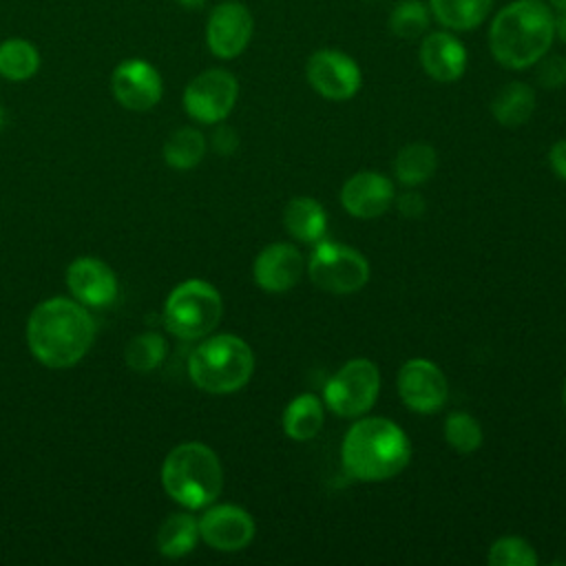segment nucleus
I'll return each instance as SVG.
<instances>
[{"label": "nucleus", "instance_id": "nucleus-36", "mask_svg": "<svg viewBox=\"0 0 566 566\" xmlns=\"http://www.w3.org/2000/svg\"><path fill=\"white\" fill-rule=\"evenodd\" d=\"M181 7H186V9H199V7H203V2L206 0H177Z\"/></svg>", "mask_w": 566, "mask_h": 566}, {"label": "nucleus", "instance_id": "nucleus-12", "mask_svg": "<svg viewBox=\"0 0 566 566\" xmlns=\"http://www.w3.org/2000/svg\"><path fill=\"white\" fill-rule=\"evenodd\" d=\"M396 387L405 407L416 413H436L449 398L444 371L427 358L407 360L398 371Z\"/></svg>", "mask_w": 566, "mask_h": 566}, {"label": "nucleus", "instance_id": "nucleus-3", "mask_svg": "<svg viewBox=\"0 0 566 566\" xmlns=\"http://www.w3.org/2000/svg\"><path fill=\"white\" fill-rule=\"evenodd\" d=\"M340 460L349 478L358 482H382L409 464L411 442L394 420L360 416L343 438Z\"/></svg>", "mask_w": 566, "mask_h": 566}, {"label": "nucleus", "instance_id": "nucleus-15", "mask_svg": "<svg viewBox=\"0 0 566 566\" xmlns=\"http://www.w3.org/2000/svg\"><path fill=\"white\" fill-rule=\"evenodd\" d=\"M418 57L422 64V71L442 84L458 82L469 64V53L462 40L449 31V29H436L427 31L422 35Z\"/></svg>", "mask_w": 566, "mask_h": 566}, {"label": "nucleus", "instance_id": "nucleus-32", "mask_svg": "<svg viewBox=\"0 0 566 566\" xmlns=\"http://www.w3.org/2000/svg\"><path fill=\"white\" fill-rule=\"evenodd\" d=\"M394 203H396L398 212H400L402 217H407V219H418V217H422V212H424V208H427L422 195H418V192H413V190H407V192L398 195V197L394 199Z\"/></svg>", "mask_w": 566, "mask_h": 566}, {"label": "nucleus", "instance_id": "nucleus-17", "mask_svg": "<svg viewBox=\"0 0 566 566\" xmlns=\"http://www.w3.org/2000/svg\"><path fill=\"white\" fill-rule=\"evenodd\" d=\"M303 270H305V261L298 248H294L292 243L279 241V243L265 245L256 254L252 265V276L261 290L281 294L292 290L301 281Z\"/></svg>", "mask_w": 566, "mask_h": 566}, {"label": "nucleus", "instance_id": "nucleus-13", "mask_svg": "<svg viewBox=\"0 0 566 566\" xmlns=\"http://www.w3.org/2000/svg\"><path fill=\"white\" fill-rule=\"evenodd\" d=\"M199 522V537L223 553H234L245 548L254 537L252 515L237 504L206 506Z\"/></svg>", "mask_w": 566, "mask_h": 566}, {"label": "nucleus", "instance_id": "nucleus-22", "mask_svg": "<svg viewBox=\"0 0 566 566\" xmlns=\"http://www.w3.org/2000/svg\"><path fill=\"white\" fill-rule=\"evenodd\" d=\"M325 422V402L314 394H301L292 398L283 411V431L290 440H312Z\"/></svg>", "mask_w": 566, "mask_h": 566}, {"label": "nucleus", "instance_id": "nucleus-20", "mask_svg": "<svg viewBox=\"0 0 566 566\" xmlns=\"http://www.w3.org/2000/svg\"><path fill=\"white\" fill-rule=\"evenodd\" d=\"M283 226L301 243H318L325 239L327 214L325 208L312 197H294L283 210Z\"/></svg>", "mask_w": 566, "mask_h": 566}, {"label": "nucleus", "instance_id": "nucleus-37", "mask_svg": "<svg viewBox=\"0 0 566 566\" xmlns=\"http://www.w3.org/2000/svg\"><path fill=\"white\" fill-rule=\"evenodd\" d=\"M4 128V111H2V106H0V130Z\"/></svg>", "mask_w": 566, "mask_h": 566}, {"label": "nucleus", "instance_id": "nucleus-8", "mask_svg": "<svg viewBox=\"0 0 566 566\" xmlns=\"http://www.w3.org/2000/svg\"><path fill=\"white\" fill-rule=\"evenodd\" d=\"M380 394V371L367 358H352L323 387L325 407L340 418L365 416Z\"/></svg>", "mask_w": 566, "mask_h": 566}, {"label": "nucleus", "instance_id": "nucleus-19", "mask_svg": "<svg viewBox=\"0 0 566 566\" xmlns=\"http://www.w3.org/2000/svg\"><path fill=\"white\" fill-rule=\"evenodd\" d=\"M535 88L522 80H511L495 91L491 99V115L497 124L506 128H517L531 119V115L535 113Z\"/></svg>", "mask_w": 566, "mask_h": 566}, {"label": "nucleus", "instance_id": "nucleus-1", "mask_svg": "<svg viewBox=\"0 0 566 566\" xmlns=\"http://www.w3.org/2000/svg\"><path fill=\"white\" fill-rule=\"evenodd\" d=\"M95 321L71 298H46L29 316L27 340L31 354L46 367L75 365L93 345Z\"/></svg>", "mask_w": 566, "mask_h": 566}, {"label": "nucleus", "instance_id": "nucleus-30", "mask_svg": "<svg viewBox=\"0 0 566 566\" xmlns=\"http://www.w3.org/2000/svg\"><path fill=\"white\" fill-rule=\"evenodd\" d=\"M486 562L491 566H535L537 553L524 537L504 535L491 544Z\"/></svg>", "mask_w": 566, "mask_h": 566}, {"label": "nucleus", "instance_id": "nucleus-16", "mask_svg": "<svg viewBox=\"0 0 566 566\" xmlns=\"http://www.w3.org/2000/svg\"><path fill=\"white\" fill-rule=\"evenodd\" d=\"M394 199V181L376 170H360L352 175L340 188V203L356 219H376L385 214Z\"/></svg>", "mask_w": 566, "mask_h": 566}, {"label": "nucleus", "instance_id": "nucleus-35", "mask_svg": "<svg viewBox=\"0 0 566 566\" xmlns=\"http://www.w3.org/2000/svg\"><path fill=\"white\" fill-rule=\"evenodd\" d=\"M553 22H555V38L566 44V7L559 11H553Z\"/></svg>", "mask_w": 566, "mask_h": 566}, {"label": "nucleus", "instance_id": "nucleus-39", "mask_svg": "<svg viewBox=\"0 0 566 566\" xmlns=\"http://www.w3.org/2000/svg\"><path fill=\"white\" fill-rule=\"evenodd\" d=\"M367 2H376V0H367Z\"/></svg>", "mask_w": 566, "mask_h": 566}, {"label": "nucleus", "instance_id": "nucleus-38", "mask_svg": "<svg viewBox=\"0 0 566 566\" xmlns=\"http://www.w3.org/2000/svg\"><path fill=\"white\" fill-rule=\"evenodd\" d=\"M564 405H566V382H564Z\"/></svg>", "mask_w": 566, "mask_h": 566}, {"label": "nucleus", "instance_id": "nucleus-2", "mask_svg": "<svg viewBox=\"0 0 566 566\" xmlns=\"http://www.w3.org/2000/svg\"><path fill=\"white\" fill-rule=\"evenodd\" d=\"M555 42L553 11L544 0H513L491 20L489 49L511 71L531 69Z\"/></svg>", "mask_w": 566, "mask_h": 566}, {"label": "nucleus", "instance_id": "nucleus-31", "mask_svg": "<svg viewBox=\"0 0 566 566\" xmlns=\"http://www.w3.org/2000/svg\"><path fill=\"white\" fill-rule=\"evenodd\" d=\"M533 69L535 82L546 91H555L566 84V55L548 51L533 64Z\"/></svg>", "mask_w": 566, "mask_h": 566}, {"label": "nucleus", "instance_id": "nucleus-5", "mask_svg": "<svg viewBox=\"0 0 566 566\" xmlns=\"http://www.w3.org/2000/svg\"><path fill=\"white\" fill-rule=\"evenodd\" d=\"M254 371L250 345L234 334H217L195 347L188 358L190 380L208 394L239 391Z\"/></svg>", "mask_w": 566, "mask_h": 566}, {"label": "nucleus", "instance_id": "nucleus-11", "mask_svg": "<svg viewBox=\"0 0 566 566\" xmlns=\"http://www.w3.org/2000/svg\"><path fill=\"white\" fill-rule=\"evenodd\" d=\"M254 35V15L239 0L219 2L206 24V44L214 57L232 60L241 55Z\"/></svg>", "mask_w": 566, "mask_h": 566}, {"label": "nucleus", "instance_id": "nucleus-14", "mask_svg": "<svg viewBox=\"0 0 566 566\" xmlns=\"http://www.w3.org/2000/svg\"><path fill=\"white\" fill-rule=\"evenodd\" d=\"M115 99L128 111H148L161 99V75L159 71L139 57L124 60L115 66L111 77Z\"/></svg>", "mask_w": 566, "mask_h": 566}, {"label": "nucleus", "instance_id": "nucleus-34", "mask_svg": "<svg viewBox=\"0 0 566 566\" xmlns=\"http://www.w3.org/2000/svg\"><path fill=\"white\" fill-rule=\"evenodd\" d=\"M548 164H551V170L566 181V139H559L551 146L548 150Z\"/></svg>", "mask_w": 566, "mask_h": 566}, {"label": "nucleus", "instance_id": "nucleus-25", "mask_svg": "<svg viewBox=\"0 0 566 566\" xmlns=\"http://www.w3.org/2000/svg\"><path fill=\"white\" fill-rule=\"evenodd\" d=\"M40 69L38 49L22 38L0 42V75L11 82H24Z\"/></svg>", "mask_w": 566, "mask_h": 566}, {"label": "nucleus", "instance_id": "nucleus-7", "mask_svg": "<svg viewBox=\"0 0 566 566\" xmlns=\"http://www.w3.org/2000/svg\"><path fill=\"white\" fill-rule=\"evenodd\" d=\"M312 283L329 294H354L369 281V261L352 245L321 239L307 259Z\"/></svg>", "mask_w": 566, "mask_h": 566}, {"label": "nucleus", "instance_id": "nucleus-18", "mask_svg": "<svg viewBox=\"0 0 566 566\" xmlns=\"http://www.w3.org/2000/svg\"><path fill=\"white\" fill-rule=\"evenodd\" d=\"M66 285L71 294L88 307L111 305L117 296V279L113 270L93 256H80L69 265Z\"/></svg>", "mask_w": 566, "mask_h": 566}, {"label": "nucleus", "instance_id": "nucleus-23", "mask_svg": "<svg viewBox=\"0 0 566 566\" xmlns=\"http://www.w3.org/2000/svg\"><path fill=\"white\" fill-rule=\"evenodd\" d=\"M391 168H394V177L402 186H420L436 172L438 153L433 146L424 142H413L398 150Z\"/></svg>", "mask_w": 566, "mask_h": 566}, {"label": "nucleus", "instance_id": "nucleus-29", "mask_svg": "<svg viewBox=\"0 0 566 566\" xmlns=\"http://www.w3.org/2000/svg\"><path fill=\"white\" fill-rule=\"evenodd\" d=\"M444 440L458 453H473L482 447V424L467 411H453L444 420Z\"/></svg>", "mask_w": 566, "mask_h": 566}, {"label": "nucleus", "instance_id": "nucleus-10", "mask_svg": "<svg viewBox=\"0 0 566 566\" xmlns=\"http://www.w3.org/2000/svg\"><path fill=\"white\" fill-rule=\"evenodd\" d=\"M307 84L329 102L352 99L363 86L358 62L338 49H318L305 62Z\"/></svg>", "mask_w": 566, "mask_h": 566}, {"label": "nucleus", "instance_id": "nucleus-26", "mask_svg": "<svg viewBox=\"0 0 566 566\" xmlns=\"http://www.w3.org/2000/svg\"><path fill=\"white\" fill-rule=\"evenodd\" d=\"M206 153V139L197 128H179L164 144V159L177 170L195 168Z\"/></svg>", "mask_w": 566, "mask_h": 566}, {"label": "nucleus", "instance_id": "nucleus-33", "mask_svg": "<svg viewBox=\"0 0 566 566\" xmlns=\"http://www.w3.org/2000/svg\"><path fill=\"white\" fill-rule=\"evenodd\" d=\"M212 148L219 153V155H232L237 148H239V135L234 128L226 126V124H219L212 133Z\"/></svg>", "mask_w": 566, "mask_h": 566}, {"label": "nucleus", "instance_id": "nucleus-21", "mask_svg": "<svg viewBox=\"0 0 566 566\" xmlns=\"http://www.w3.org/2000/svg\"><path fill=\"white\" fill-rule=\"evenodd\" d=\"M495 0H427L431 18L453 33L478 29L491 13Z\"/></svg>", "mask_w": 566, "mask_h": 566}, {"label": "nucleus", "instance_id": "nucleus-6", "mask_svg": "<svg viewBox=\"0 0 566 566\" xmlns=\"http://www.w3.org/2000/svg\"><path fill=\"white\" fill-rule=\"evenodd\" d=\"M223 301L217 287L201 279L177 285L164 305V325L170 334L192 340L208 336L221 321Z\"/></svg>", "mask_w": 566, "mask_h": 566}, {"label": "nucleus", "instance_id": "nucleus-24", "mask_svg": "<svg viewBox=\"0 0 566 566\" xmlns=\"http://www.w3.org/2000/svg\"><path fill=\"white\" fill-rule=\"evenodd\" d=\"M199 539V522L190 513H172L157 531V548L164 557L177 559L188 555Z\"/></svg>", "mask_w": 566, "mask_h": 566}, {"label": "nucleus", "instance_id": "nucleus-27", "mask_svg": "<svg viewBox=\"0 0 566 566\" xmlns=\"http://www.w3.org/2000/svg\"><path fill=\"white\" fill-rule=\"evenodd\" d=\"M431 11L429 4L420 0H402L398 2L387 20L389 31L400 40H416L429 31Z\"/></svg>", "mask_w": 566, "mask_h": 566}, {"label": "nucleus", "instance_id": "nucleus-9", "mask_svg": "<svg viewBox=\"0 0 566 566\" xmlns=\"http://www.w3.org/2000/svg\"><path fill=\"white\" fill-rule=\"evenodd\" d=\"M239 82L226 69H208L192 77L184 91L186 113L201 124H219L234 108Z\"/></svg>", "mask_w": 566, "mask_h": 566}, {"label": "nucleus", "instance_id": "nucleus-4", "mask_svg": "<svg viewBox=\"0 0 566 566\" xmlns=\"http://www.w3.org/2000/svg\"><path fill=\"white\" fill-rule=\"evenodd\" d=\"M161 484L184 509L210 506L223 489V469L217 453L201 442L177 444L164 460Z\"/></svg>", "mask_w": 566, "mask_h": 566}, {"label": "nucleus", "instance_id": "nucleus-28", "mask_svg": "<svg viewBox=\"0 0 566 566\" xmlns=\"http://www.w3.org/2000/svg\"><path fill=\"white\" fill-rule=\"evenodd\" d=\"M166 356V340L155 332L137 334L128 340L124 349V360L133 371H153Z\"/></svg>", "mask_w": 566, "mask_h": 566}]
</instances>
